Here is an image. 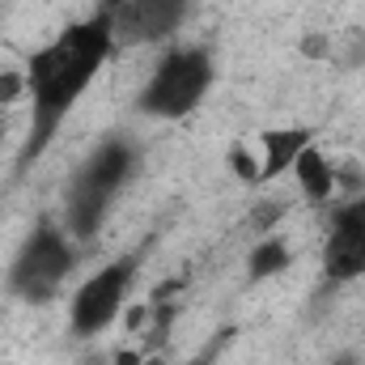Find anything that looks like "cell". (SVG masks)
<instances>
[{"label": "cell", "mask_w": 365, "mask_h": 365, "mask_svg": "<svg viewBox=\"0 0 365 365\" xmlns=\"http://www.w3.org/2000/svg\"><path fill=\"white\" fill-rule=\"evenodd\" d=\"M115 26L106 13H93L86 21L64 26L43 51L26 64V93H30V132L21 149V166L43 158V149L56 140L60 123L68 119L73 102L90 90V81L115 56Z\"/></svg>", "instance_id": "obj_1"}, {"label": "cell", "mask_w": 365, "mask_h": 365, "mask_svg": "<svg viewBox=\"0 0 365 365\" xmlns=\"http://www.w3.org/2000/svg\"><path fill=\"white\" fill-rule=\"evenodd\" d=\"M280 212H284L280 204H264V208L255 212V225H259V230H268V225H272V221H276V217H280Z\"/></svg>", "instance_id": "obj_16"}, {"label": "cell", "mask_w": 365, "mask_h": 365, "mask_svg": "<svg viewBox=\"0 0 365 365\" xmlns=\"http://www.w3.org/2000/svg\"><path fill=\"white\" fill-rule=\"evenodd\" d=\"M140 259H145L140 251L119 255V259H110L106 268H98V272L77 289L73 310H68L77 340H93L98 331H106V327L115 323V314L123 310V302H128V293H132V284H136Z\"/></svg>", "instance_id": "obj_5"}, {"label": "cell", "mask_w": 365, "mask_h": 365, "mask_svg": "<svg viewBox=\"0 0 365 365\" xmlns=\"http://www.w3.org/2000/svg\"><path fill=\"white\" fill-rule=\"evenodd\" d=\"M331 230H357V234H365V191L357 195V200H349V204L336 208Z\"/></svg>", "instance_id": "obj_11"}, {"label": "cell", "mask_w": 365, "mask_h": 365, "mask_svg": "<svg viewBox=\"0 0 365 365\" xmlns=\"http://www.w3.org/2000/svg\"><path fill=\"white\" fill-rule=\"evenodd\" d=\"M302 51H306L310 60H314V56H331V38H327V34H306V38H302Z\"/></svg>", "instance_id": "obj_14"}, {"label": "cell", "mask_w": 365, "mask_h": 365, "mask_svg": "<svg viewBox=\"0 0 365 365\" xmlns=\"http://www.w3.org/2000/svg\"><path fill=\"white\" fill-rule=\"evenodd\" d=\"M221 344H225V340H217V344H208V349H204L200 357H191V361H182V365H217V357H221Z\"/></svg>", "instance_id": "obj_15"}, {"label": "cell", "mask_w": 365, "mask_h": 365, "mask_svg": "<svg viewBox=\"0 0 365 365\" xmlns=\"http://www.w3.org/2000/svg\"><path fill=\"white\" fill-rule=\"evenodd\" d=\"M73 264H77V251H73L68 234L56 221H38L13 259L9 289L21 302H47L64 284V276L73 272Z\"/></svg>", "instance_id": "obj_4"}, {"label": "cell", "mask_w": 365, "mask_h": 365, "mask_svg": "<svg viewBox=\"0 0 365 365\" xmlns=\"http://www.w3.org/2000/svg\"><path fill=\"white\" fill-rule=\"evenodd\" d=\"M314 145V132L310 128H272L259 136V149H264V166H259V182L280 179L284 170H293V162L302 158V149Z\"/></svg>", "instance_id": "obj_7"}, {"label": "cell", "mask_w": 365, "mask_h": 365, "mask_svg": "<svg viewBox=\"0 0 365 365\" xmlns=\"http://www.w3.org/2000/svg\"><path fill=\"white\" fill-rule=\"evenodd\" d=\"M340 365H357V361H353V357H344V361H340Z\"/></svg>", "instance_id": "obj_17"}, {"label": "cell", "mask_w": 365, "mask_h": 365, "mask_svg": "<svg viewBox=\"0 0 365 365\" xmlns=\"http://www.w3.org/2000/svg\"><path fill=\"white\" fill-rule=\"evenodd\" d=\"M26 93V73H17V68H4L0 73V110L9 106V102H17Z\"/></svg>", "instance_id": "obj_12"}, {"label": "cell", "mask_w": 365, "mask_h": 365, "mask_svg": "<svg viewBox=\"0 0 365 365\" xmlns=\"http://www.w3.org/2000/svg\"><path fill=\"white\" fill-rule=\"evenodd\" d=\"M136 166V149L119 136V140H106L102 149H93L90 162L77 170V179L64 195V230L73 242H93L102 221H106V208L110 200L119 195V187L128 182Z\"/></svg>", "instance_id": "obj_2"}, {"label": "cell", "mask_w": 365, "mask_h": 365, "mask_svg": "<svg viewBox=\"0 0 365 365\" xmlns=\"http://www.w3.org/2000/svg\"><path fill=\"white\" fill-rule=\"evenodd\" d=\"M293 179L302 182V195H306L310 204H323V200L336 191V166L310 145V149H302V158L293 162Z\"/></svg>", "instance_id": "obj_9"}, {"label": "cell", "mask_w": 365, "mask_h": 365, "mask_svg": "<svg viewBox=\"0 0 365 365\" xmlns=\"http://www.w3.org/2000/svg\"><path fill=\"white\" fill-rule=\"evenodd\" d=\"M195 0H102L98 13L110 17L115 43H162L191 17Z\"/></svg>", "instance_id": "obj_6"}, {"label": "cell", "mask_w": 365, "mask_h": 365, "mask_svg": "<svg viewBox=\"0 0 365 365\" xmlns=\"http://www.w3.org/2000/svg\"><path fill=\"white\" fill-rule=\"evenodd\" d=\"M284 268H289V242H284V238H264V242L251 251V264H247L251 280H268V276L284 272Z\"/></svg>", "instance_id": "obj_10"}, {"label": "cell", "mask_w": 365, "mask_h": 365, "mask_svg": "<svg viewBox=\"0 0 365 365\" xmlns=\"http://www.w3.org/2000/svg\"><path fill=\"white\" fill-rule=\"evenodd\" d=\"M208 90H212V56L204 47H175L158 60L153 77L145 81L140 110L158 119H182L204 102Z\"/></svg>", "instance_id": "obj_3"}, {"label": "cell", "mask_w": 365, "mask_h": 365, "mask_svg": "<svg viewBox=\"0 0 365 365\" xmlns=\"http://www.w3.org/2000/svg\"><path fill=\"white\" fill-rule=\"evenodd\" d=\"M230 170H234L242 182H259V166L251 162V153H247L242 145H234V149H230Z\"/></svg>", "instance_id": "obj_13"}, {"label": "cell", "mask_w": 365, "mask_h": 365, "mask_svg": "<svg viewBox=\"0 0 365 365\" xmlns=\"http://www.w3.org/2000/svg\"><path fill=\"white\" fill-rule=\"evenodd\" d=\"M323 276L331 284L365 276V234L357 230H331L323 242Z\"/></svg>", "instance_id": "obj_8"}]
</instances>
